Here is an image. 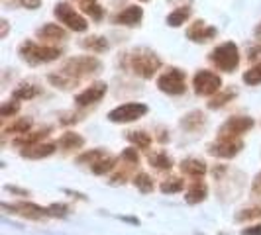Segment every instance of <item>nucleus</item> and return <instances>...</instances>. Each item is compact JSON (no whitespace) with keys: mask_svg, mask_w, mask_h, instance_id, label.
I'll list each match as a JSON object with an SVG mask.
<instances>
[{"mask_svg":"<svg viewBox=\"0 0 261 235\" xmlns=\"http://www.w3.org/2000/svg\"><path fill=\"white\" fill-rule=\"evenodd\" d=\"M236 96L234 91H224L222 94H218L216 98H212L208 102V108H212V110H218V108H222V106H226L232 98Z\"/></svg>","mask_w":261,"mask_h":235,"instance_id":"nucleus-35","label":"nucleus"},{"mask_svg":"<svg viewBox=\"0 0 261 235\" xmlns=\"http://www.w3.org/2000/svg\"><path fill=\"white\" fill-rule=\"evenodd\" d=\"M253 218H261V206L242 210V212L236 216V220H238V222H246V220H253Z\"/></svg>","mask_w":261,"mask_h":235,"instance_id":"nucleus-36","label":"nucleus"},{"mask_svg":"<svg viewBox=\"0 0 261 235\" xmlns=\"http://www.w3.org/2000/svg\"><path fill=\"white\" fill-rule=\"evenodd\" d=\"M0 24H2V34H0V38H6V36H8V22L2 20Z\"/></svg>","mask_w":261,"mask_h":235,"instance_id":"nucleus-45","label":"nucleus"},{"mask_svg":"<svg viewBox=\"0 0 261 235\" xmlns=\"http://www.w3.org/2000/svg\"><path fill=\"white\" fill-rule=\"evenodd\" d=\"M81 47H85V49L94 51V53H102L108 49V41H106L102 36H92V38L83 39V41H81Z\"/></svg>","mask_w":261,"mask_h":235,"instance_id":"nucleus-23","label":"nucleus"},{"mask_svg":"<svg viewBox=\"0 0 261 235\" xmlns=\"http://www.w3.org/2000/svg\"><path fill=\"white\" fill-rule=\"evenodd\" d=\"M189 18H191V6H189V4L179 6V8H175V10L167 16V26H171V27L183 26Z\"/></svg>","mask_w":261,"mask_h":235,"instance_id":"nucleus-20","label":"nucleus"},{"mask_svg":"<svg viewBox=\"0 0 261 235\" xmlns=\"http://www.w3.org/2000/svg\"><path fill=\"white\" fill-rule=\"evenodd\" d=\"M130 69L142 78H151L161 69V59L147 47H138L128 55Z\"/></svg>","mask_w":261,"mask_h":235,"instance_id":"nucleus-1","label":"nucleus"},{"mask_svg":"<svg viewBox=\"0 0 261 235\" xmlns=\"http://www.w3.org/2000/svg\"><path fill=\"white\" fill-rule=\"evenodd\" d=\"M53 153H55V145L53 143H34L22 149L24 159H45Z\"/></svg>","mask_w":261,"mask_h":235,"instance_id":"nucleus-15","label":"nucleus"},{"mask_svg":"<svg viewBox=\"0 0 261 235\" xmlns=\"http://www.w3.org/2000/svg\"><path fill=\"white\" fill-rule=\"evenodd\" d=\"M144 20V10L140 8V6H128V8H124L122 12H118L114 16V24L118 26H138L140 22Z\"/></svg>","mask_w":261,"mask_h":235,"instance_id":"nucleus-14","label":"nucleus"},{"mask_svg":"<svg viewBox=\"0 0 261 235\" xmlns=\"http://www.w3.org/2000/svg\"><path fill=\"white\" fill-rule=\"evenodd\" d=\"M63 51L59 47H49V45H38L34 41H24L20 47V57L30 63V65H39V63H51L59 59Z\"/></svg>","mask_w":261,"mask_h":235,"instance_id":"nucleus-3","label":"nucleus"},{"mask_svg":"<svg viewBox=\"0 0 261 235\" xmlns=\"http://www.w3.org/2000/svg\"><path fill=\"white\" fill-rule=\"evenodd\" d=\"M204 126H206V116H204L202 112H198V110L187 114V116L181 120V128H183L185 131H191V133L200 131Z\"/></svg>","mask_w":261,"mask_h":235,"instance_id":"nucleus-16","label":"nucleus"},{"mask_svg":"<svg viewBox=\"0 0 261 235\" xmlns=\"http://www.w3.org/2000/svg\"><path fill=\"white\" fill-rule=\"evenodd\" d=\"M4 210H12L14 214L18 216H24L28 220H43V218H49V212L47 208H41L38 204H30V202H16V204H2Z\"/></svg>","mask_w":261,"mask_h":235,"instance_id":"nucleus-11","label":"nucleus"},{"mask_svg":"<svg viewBox=\"0 0 261 235\" xmlns=\"http://www.w3.org/2000/svg\"><path fill=\"white\" fill-rule=\"evenodd\" d=\"M259 53H261V45H259V47H251V49H249V53H248L249 61H251V59H257V57H259Z\"/></svg>","mask_w":261,"mask_h":235,"instance_id":"nucleus-43","label":"nucleus"},{"mask_svg":"<svg viewBox=\"0 0 261 235\" xmlns=\"http://www.w3.org/2000/svg\"><path fill=\"white\" fill-rule=\"evenodd\" d=\"M47 78H49V82H51L53 86H57V89H61V91H69V89H73V84L77 82L75 78L67 77V75H63V73H59V75L51 73Z\"/></svg>","mask_w":261,"mask_h":235,"instance_id":"nucleus-27","label":"nucleus"},{"mask_svg":"<svg viewBox=\"0 0 261 235\" xmlns=\"http://www.w3.org/2000/svg\"><path fill=\"white\" fill-rule=\"evenodd\" d=\"M242 147L244 143L240 137H218L208 147V153L214 157H222V159H232L242 151Z\"/></svg>","mask_w":261,"mask_h":235,"instance_id":"nucleus-10","label":"nucleus"},{"mask_svg":"<svg viewBox=\"0 0 261 235\" xmlns=\"http://www.w3.org/2000/svg\"><path fill=\"white\" fill-rule=\"evenodd\" d=\"M149 165L157 170H169L173 167V161L169 159V155H165L163 151H159V153H151L149 155Z\"/></svg>","mask_w":261,"mask_h":235,"instance_id":"nucleus-25","label":"nucleus"},{"mask_svg":"<svg viewBox=\"0 0 261 235\" xmlns=\"http://www.w3.org/2000/svg\"><path fill=\"white\" fill-rule=\"evenodd\" d=\"M183 186L185 184L181 179H167V181H163V183L159 184V190L163 194H175V192H181Z\"/></svg>","mask_w":261,"mask_h":235,"instance_id":"nucleus-31","label":"nucleus"},{"mask_svg":"<svg viewBox=\"0 0 261 235\" xmlns=\"http://www.w3.org/2000/svg\"><path fill=\"white\" fill-rule=\"evenodd\" d=\"M210 63L218 71L234 73L238 65H240V49H238V45L234 41H226L222 45H218L210 53Z\"/></svg>","mask_w":261,"mask_h":235,"instance_id":"nucleus-4","label":"nucleus"},{"mask_svg":"<svg viewBox=\"0 0 261 235\" xmlns=\"http://www.w3.org/2000/svg\"><path fill=\"white\" fill-rule=\"evenodd\" d=\"M79 2H85V0H79Z\"/></svg>","mask_w":261,"mask_h":235,"instance_id":"nucleus-47","label":"nucleus"},{"mask_svg":"<svg viewBox=\"0 0 261 235\" xmlns=\"http://www.w3.org/2000/svg\"><path fill=\"white\" fill-rule=\"evenodd\" d=\"M242 235H261V223L259 225H251V227H246Z\"/></svg>","mask_w":261,"mask_h":235,"instance_id":"nucleus-42","label":"nucleus"},{"mask_svg":"<svg viewBox=\"0 0 261 235\" xmlns=\"http://www.w3.org/2000/svg\"><path fill=\"white\" fill-rule=\"evenodd\" d=\"M20 110V106L16 104V102H6V104L0 108V116L2 118H10V116H16V112Z\"/></svg>","mask_w":261,"mask_h":235,"instance_id":"nucleus-38","label":"nucleus"},{"mask_svg":"<svg viewBox=\"0 0 261 235\" xmlns=\"http://www.w3.org/2000/svg\"><path fill=\"white\" fill-rule=\"evenodd\" d=\"M55 18H57L63 26H67L69 30H73V32H87V30H89L87 20H85L75 8H71L69 4H65V2H59V4L55 6Z\"/></svg>","mask_w":261,"mask_h":235,"instance_id":"nucleus-5","label":"nucleus"},{"mask_svg":"<svg viewBox=\"0 0 261 235\" xmlns=\"http://www.w3.org/2000/svg\"><path fill=\"white\" fill-rule=\"evenodd\" d=\"M20 4L28 10H36V8L41 6V0H20Z\"/></svg>","mask_w":261,"mask_h":235,"instance_id":"nucleus-40","label":"nucleus"},{"mask_svg":"<svg viewBox=\"0 0 261 235\" xmlns=\"http://www.w3.org/2000/svg\"><path fill=\"white\" fill-rule=\"evenodd\" d=\"M63 75L75 78V80H81L85 77H91V75H96L102 71V63L100 59L96 57H89V55H81V57H71L67 59L65 65L59 69Z\"/></svg>","mask_w":261,"mask_h":235,"instance_id":"nucleus-2","label":"nucleus"},{"mask_svg":"<svg viewBox=\"0 0 261 235\" xmlns=\"http://www.w3.org/2000/svg\"><path fill=\"white\" fill-rule=\"evenodd\" d=\"M81 8H83V12L87 14V16H91L92 20H102V16H105V10H102L100 4H96L94 0H85V2H81Z\"/></svg>","mask_w":261,"mask_h":235,"instance_id":"nucleus-28","label":"nucleus"},{"mask_svg":"<svg viewBox=\"0 0 261 235\" xmlns=\"http://www.w3.org/2000/svg\"><path fill=\"white\" fill-rule=\"evenodd\" d=\"M126 137H128L130 143H134L136 147H140V149H147L151 145V137L145 131H128Z\"/></svg>","mask_w":261,"mask_h":235,"instance_id":"nucleus-26","label":"nucleus"},{"mask_svg":"<svg viewBox=\"0 0 261 235\" xmlns=\"http://www.w3.org/2000/svg\"><path fill=\"white\" fill-rule=\"evenodd\" d=\"M157 89L165 94H183L187 91L185 84V73L181 69H169L157 78Z\"/></svg>","mask_w":261,"mask_h":235,"instance_id":"nucleus-7","label":"nucleus"},{"mask_svg":"<svg viewBox=\"0 0 261 235\" xmlns=\"http://www.w3.org/2000/svg\"><path fill=\"white\" fill-rule=\"evenodd\" d=\"M30 128H32V120L20 118V120L12 122L10 126H6V128H4V133H20V135H22V133H28Z\"/></svg>","mask_w":261,"mask_h":235,"instance_id":"nucleus-30","label":"nucleus"},{"mask_svg":"<svg viewBox=\"0 0 261 235\" xmlns=\"http://www.w3.org/2000/svg\"><path fill=\"white\" fill-rule=\"evenodd\" d=\"M181 170H183L185 174H189V177L200 179L206 172V165L202 161H198V159H185L183 163H181Z\"/></svg>","mask_w":261,"mask_h":235,"instance_id":"nucleus-19","label":"nucleus"},{"mask_svg":"<svg viewBox=\"0 0 261 235\" xmlns=\"http://www.w3.org/2000/svg\"><path fill=\"white\" fill-rule=\"evenodd\" d=\"M59 145H61V149H65V151H73V149H81V147L85 145V139H83L79 133L67 131V133H63V135H61Z\"/></svg>","mask_w":261,"mask_h":235,"instance_id":"nucleus-22","label":"nucleus"},{"mask_svg":"<svg viewBox=\"0 0 261 235\" xmlns=\"http://www.w3.org/2000/svg\"><path fill=\"white\" fill-rule=\"evenodd\" d=\"M47 212H49V218H65L69 214V206H65V204H51L47 208Z\"/></svg>","mask_w":261,"mask_h":235,"instance_id":"nucleus-37","label":"nucleus"},{"mask_svg":"<svg viewBox=\"0 0 261 235\" xmlns=\"http://www.w3.org/2000/svg\"><path fill=\"white\" fill-rule=\"evenodd\" d=\"M114 167H116V159L106 155L92 165V172H94V174H106V172H110Z\"/></svg>","mask_w":261,"mask_h":235,"instance_id":"nucleus-29","label":"nucleus"},{"mask_svg":"<svg viewBox=\"0 0 261 235\" xmlns=\"http://www.w3.org/2000/svg\"><path fill=\"white\" fill-rule=\"evenodd\" d=\"M216 34H218V30L214 26H208L202 20L193 22L189 26V30H187V38L191 39V41H195V43H206V41L216 38Z\"/></svg>","mask_w":261,"mask_h":235,"instance_id":"nucleus-12","label":"nucleus"},{"mask_svg":"<svg viewBox=\"0 0 261 235\" xmlns=\"http://www.w3.org/2000/svg\"><path fill=\"white\" fill-rule=\"evenodd\" d=\"M39 39H49V41H63L67 39V32L57 24H45L38 30Z\"/></svg>","mask_w":261,"mask_h":235,"instance_id":"nucleus-17","label":"nucleus"},{"mask_svg":"<svg viewBox=\"0 0 261 235\" xmlns=\"http://www.w3.org/2000/svg\"><path fill=\"white\" fill-rule=\"evenodd\" d=\"M105 94H106V82H94V84H91L87 91H83L81 94L75 96V102H77V106L96 104V102L102 100Z\"/></svg>","mask_w":261,"mask_h":235,"instance_id":"nucleus-13","label":"nucleus"},{"mask_svg":"<svg viewBox=\"0 0 261 235\" xmlns=\"http://www.w3.org/2000/svg\"><path fill=\"white\" fill-rule=\"evenodd\" d=\"M122 159H124L126 163H130V165H138V151H136V149H126V151L122 153Z\"/></svg>","mask_w":261,"mask_h":235,"instance_id":"nucleus-39","label":"nucleus"},{"mask_svg":"<svg viewBox=\"0 0 261 235\" xmlns=\"http://www.w3.org/2000/svg\"><path fill=\"white\" fill-rule=\"evenodd\" d=\"M136 188L140 190V192H144V194H149L151 190H153V181H151V177L149 174H145V172H140V174H136Z\"/></svg>","mask_w":261,"mask_h":235,"instance_id":"nucleus-32","label":"nucleus"},{"mask_svg":"<svg viewBox=\"0 0 261 235\" xmlns=\"http://www.w3.org/2000/svg\"><path fill=\"white\" fill-rule=\"evenodd\" d=\"M102 157H106V153L102 149H94V151H87V153H83L81 157H77V165H85V163H89V165H94L96 161H100Z\"/></svg>","mask_w":261,"mask_h":235,"instance_id":"nucleus-33","label":"nucleus"},{"mask_svg":"<svg viewBox=\"0 0 261 235\" xmlns=\"http://www.w3.org/2000/svg\"><path fill=\"white\" fill-rule=\"evenodd\" d=\"M38 94H39V89L36 86V84H28V82H24V84H20V86L12 92V98L14 100H32V98L38 96Z\"/></svg>","mask_w":261,"mask_h":235,"instance_id":"nucleus-24","label":"nucleus"},{"mask_svg":"<svg viewBox=\"0 0 261 235\" xmlns=\"http://www.w3.org/2000/svg\"><path fill=\"white\" fill-rule=\"evenodd\" d=\"M51 131V128H43V130H39V131H34V133H22L20 137H16L14 139V145H20V147H28V145H34V143H38L39 139H43L47 133Z\"/></svg>","mask_w":261,"mask_h":235,"instance_id":"nucleus-21","label":"nucleus"},{"mask_svg":"<svg viewBox=\"0 0 261 235\" xmlns=\"http://www.w3.org/2000/svg\"><path fill=\"white\" fill-rule=\"evenodd\" d=\"M193 89L198 96H212L222 89V78L212 71H198L193 78Z\"/></svg>","mask_w":261,"mask_h":235,"instance_id":"nucleus-6","label":"nucleus"},{"mask_svg":"<svg viewBox=\"0 0 261 235\" xmlns=\"http://www.w3.org/2000/svg\"><path fill=\"white\" fill-rule=\"evenodd\" d=\"M206 194H208L206 184L202 183V181H195V183L191 184V188L187 190L185 200H187V204H198V202H202L206 198Z\"/></svg>","mask_w":261,"mask_h":235,"instance_id":"nucleus-18","label":"nucleus"},{"mask_svg":"<svg viewBox=\"0 0 261 235\" xmlns=\"http://www.w3.org/2000/svg\"><path fill=\"white\" fill-rule=\"evenodd\" d=\"M255 126L253 118L248 116H234L228 118L222 124V128L218 130V137H240L244 135L246 131H249Z\"/></svg>","mask_w":261,"mask_h":235,"instance_id":"nucleus-9","label":"nucleus"},{"mask_svg":"<svg viewBox=\"0 0 261 235\" xmlns=\"http://www.w3.org/2000/svg\"><path fill=\"white\" fill-rule=\"evenodd\" d=\"M251 192L255 196H261V172L253 179V184H251Z\"/></svg>","mask_w":261,"mask_h":235,"instance_id":"nucleus-41","label":"nucleus"},{"mask_svg":"<svg viewBox=\"0 0 261 235\" xmlns=\"http://www.w3.org/2000/svg\"><path fill=\"white\" fill-rule=\"evenodd\" d=\"M6 190H8V192H14V194L28 196V190H22V188H16V186H6Z\"/></svg>","mask_w":261,"mask_h":235,"instance_id":"nucleus-44","label":"nucleus"},{"mask_svg":"<svg viewBox=\"0 0 261 235\" xmlns=\"http://www.w3.org/2000/svg\"><path fill=\"white\" fill-rule=\"evenodd\" d=\"M244 82L249 84V86H255V84H261V63H257L255 67H251L249 71L244 73Z\"/></svg>","mask_w":261,"mask_h":235,"instance_id":"nucleus-34","label":"nucleus"},{"mask_svg":"<svg viewBox=\"0 0 261 235\" xmlns=\"http://www.w3.org/2000/svg\"><path fill=\"white\" fill-rule=\"evenodd\" d=\"M142 2H147V0H142Z\"/></svg>","mask_w":261,"mask_h":235,"instance_id":"nucleus-48","label":"nucleus"},{"mask_svg":"<svg viewBox=\"0 0 261 235\" xmlns=\"http://www.w3.org/2000/svg\"><path fill=\"white\" fill-rule=\"evenodd\" d=\"M144 114H147V106L140 104V102H130V104H122L114 108L108 114V120L114 122V124H128V122L140 120Z\"/></svg>","mask_w":261,"mask_h":235,"instance_id":"nucleus-8","label":"nucleus"},{"mask_svg":"<svg viewBox=\"0 0 261 235\" xmlns=\"http://www.w3.org/2000/svg\"><path fill=\"white\" fill-rule=\"evenodd\" d=\"M253 34H255V38H257V39H261V22L255 26V32H253Z\"/></svg>","mask_w":261,"mask_h":235,"instance_id":"nucleus-46","label":"nucleus"}]
</instances>
